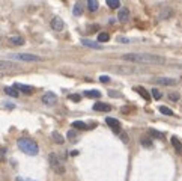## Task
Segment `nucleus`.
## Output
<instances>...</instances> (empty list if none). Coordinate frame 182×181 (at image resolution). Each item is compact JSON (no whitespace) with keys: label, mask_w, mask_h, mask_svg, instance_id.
I'll return each mask as SVG.
<instances>
[{"label":"nucleus","mask_w":182,"mask_h":181,"mask_svg":"<svg viewBox=\"0 0 182 181\" xmlns=\"http://www.w3.org/2000/svg\"><path fill=\"white\" fill-rule=\"evenodd\" d=\"M72 128H77V130H87V125L83 121H74V122H72Z\"/></svg>","instance_id":"21"},{"label":"nucleus","mask_w":182,"mask_h":181,"mask_svg":"<svg viewBox=\"0 0 182 181\" xmlns=\"http://www.w3.org/2000/svg\"><path fill=\"white\" fill-rule=\"evenodd\" d=\"M108 94H110V97H119V95H117V92H113V90H110Z\"/></svg>","instance_id":"37"},{"label":"nucleus","mask_w":182,"mask_h":181,"mask_svg":"<svg viewBox=\"0 0 182 181\" xmlns=\"http://www.w3.org/2000/svg\"><path fill=\"white\" fill-rule=\"evenodd\" d=\"M93 110L96 112H110L111 110V106L110 104H107V103H95L93 104Z\"/></svg>","instance_id":"11"},{"label":"nucleus","mask_w":182,"mask_h":181,"mask_svg":"<svg viewBox=\"0 0 182 181\" xmlns=\"http://www.w3.org/2000/svg\"><path fill=\"white\" fill-rule=\"evenodd\" d=\"M99 81H101V83H108V81H110V77H108V76H99Z\"/></svg>","instance_id":"34"},{"label":"nucleus","mask_w":182,"mask_h":181,"mask_svg":"<svg viewBox=\"0 0 182 181\" xmlns=\"http://www.w3.org/2000/svg\"><path fill=\"white\" fill-rule=\"evenodd\" d=\"M148 133H149V136H151V137H153V139H163V137H164L163 133H161V131H158V130H155V128H149V130H148Z\"/></svg>","instance_id":"19"},{"label":"nucleus","mask_w":182,"mask_h":181,"mask_svg":"<svg viewBox=\"0 0 182 181\" xmlns=\"http://www.w3.org/2000/svg\"><path fill=\"white\" fill-rule=\"evenodd\" d=\"M151 92H152V97H153V98H155L157 101H158V100H161V92H160L158 89H155V88H153V89L151 90Z\"/></svg>","instance_id":"31"},{"label":"nucleus","mask_w":182,"mask_h":181,"mask_svg":"<svg viewBox=\"0 0 182 181\" xmlns=\"http://www.w3.org/2000/svg\"><path fill=\"white\" fill-rule=\"evenodd\" d=\"M17 181H24V180H23L21 177H17Z\"/></svg>","instance_id":"38"},{"label":"nucleus","mask_w":182,"mask_h":181,"mask_svg":"<svg viewBox=\"0 0 182 181\" xmlns=\"http://www.w3.org/2000/svg\"><path fill=\"white\" fill-rule=\"evenodd\" d=\"M5 94H8L9 97H14V98H17V97L20 95V92L15 89V88H9V86L5 88Z\"/></svg>","instance_id":"20"},{"label":"nucleus","mask_w":182,"mask_h":181,"mask_svg":"<svg viewBox=\"0 0 182 181\" xmlns=\"http://www.w3.org/2000/svg\"><path fill=\"white\" fill-rule=\"evenodd\" d=\"M69 100L74 101V103H78V101L81 100V97L80 95H69Z\"/></svg>","instance_id":"33"},{"label":"nucleus","mask_w":182,"mask_h":181,"mask_svg":"<svg viewBox=\"0 0 182 181\" xmlns=\"http://www.w3.org/2000/svg\"><path fill=\"white\" fill-rule=\"evenodd\" d=\"M81 44L83 45H86V47H89V49H93V50H101L102 49V45H99L98 42H93V41H89V39H81Z\"/></svg>","instance_id":"14"},{"label":"nucleus","mask_w":182,"mask_h":181,"mask_svg":"<svg viewBox=\"0 0 182 181\" xmlns=\"http://www.w3.org/2000/svg\"><path fill=\"white\" fill-rule=\"evenodd\" d=\"M48 161H50L51 169L56 172V174H59V175H63V174H65V166H63V163H62V160L57 157L56 152H50Z\"/></svg>","instance_id":"3"},{"label":"nucleus","mask_w":182,"mask_h":181,"mask_svg":"<svg viewBox=\"0 0 182 181\" xmlns=\"http://www.w3.org/2000/svg\"><path fill=\"white\" fill-rule=\"evenodd\" d=\"M17 145H18L20 150L23 151L24 154H27V155H36L39 152L38 143L35 141H32V139H29V137H21V139H18Z\"/></svg>","instance_id":"2"},{"label":"nucleus","mask_w":182,"mask_h":181,"mask_svg":"<svg viewBox=\"0 0 182 181\" xmlns=\"http://www.w3.org/2000/svg\"><path fill=\"white\" fill-rule=\"evenodd\" d=\"M14 88L18 90V92L26 94V95H32V92H33V88H32V86H27V85H21V83H15V85H14Z\"/></svg>","instance_id":"10"},{"label":"nucleus","mask_w":182,"mask_h":181,"mask_svg":"<svg viewBox=\"0 0 182 181\" xmlns=\"http://www.w3.org/2000/svg\"><path fill=\"white\" fill-rule=\"evenodd\" d=\"M134 90H135V92H139V94H140V95L143 97L144 100H149V98H151V94H149L148 90L144 89L143 86H135V88H134Z\"/></svg>","instance_id":"18"},{"label":"nucleus","mask_w":182,"mask_h":181,"mask_svg":"<svg viewBox=\"0 0 182 181\" xmlns=\"http://www.w3.org/2000/svg\"><path fill=\"white\" fill-rule=\"evenodd\" d=\"M72 14H74L75 17H80V15L83 14V9H81V5H80V3H75V5H74V11H72Z\"/></svg>","instance_id":"28"},{"label":"nucleus","mask_w":182,"mask_h":181,"mask_svg":"<svg viewBox=\"0 0 182 181\" xmlns=\"http://www.w3.org/2000/svg\"><path fill=\"white\" fill-rule=\"evenodd\" d=\"M110 41V35L106 33V32H101L99 35H98V42H108Z\"/></svg>","instance_id":"26"},{"label":"nucleus","mask_w":182,"mask_h":181,"mask_svg":"<svg viewBox=\"0 0 182 181\" xmlns=\"http://www.w3.org/2000/svg\"><path fill=\"white\" fill-rule=\"evenodd\" d=\"M11 58L17 60H23V62H41V60H44V58L36 56V54H29V53H15V54H11Z\"/></svg>","instance_id":"4"},{"label":"nucleus","mask_w":182,"mask_h":181,"mask_svg":"<svg viewBox=\"0 0 182 181\" xmlns=\"http://www.w3.org/2000/svg\"><path fill=\"white\" fill-rule=\"evenodd\" d=\"M121 139H122V141H124L125 143H126V142H128V136H126V134H124V133H122V134H121Z\"/></svg>","instance_id":"36"},{"label":"nucleus","mask_w":182,"mask_h":181,"mask_svg":"<svg viewBox=\"0 0 182 181\" xmlns=\"http://www.w3.org/2000/svg\"><path fill=\"white\" fill-rule=\"evenodd\" d=\"M83 95L86 97V98H99L101 97V92L96 89H92V90H84L83 92Z\"/></svg>","instance_id":"16"},{"label":"nucleus","mask_w":182,"mask_h":181,"mask_svg":"<svg viewBox=\"0 0 182 181\" xmlns=\"http://www.w3.org/2000/svg\"><path fill=\"white\" fill-rule=\"evenodd\" d=\"M24 38L23 36H9V44L14 47H20V45H24Z\"/></svg>","instance_id":"12"},{"label":"nucleus","mask_w":182,"mask_h":181,"mask_svg":"<svg viewBox=\"0 0 182 181\" xmlns=\"http://www.w3.org/2000/svg\"><path fill=\"white\" fill-rule=\"evenodd\" d=\"M158 110L161 112L163 115H167V116H175L173 110H170V109H169V107H166V106H160V107H158Z\"/></svg>","instance_id":"25"},{"label":"nucleus","mask_w":182,"mask_h":181,"mask_svg":"<svg viewBox=\"0 0 182 181\" xmlns=\"http://www.w3.org/2000/svg\"><path fill=\"white\" fill-rule=\"evenodd\" d=\"M106 122H107V125H108L111 130L115 131V133H117V134L121 133V130H122V125H121V122H119L117 119H115V118H110V116H108V118H106Z\"/></svg>","instance_id":"7"},{"label":"nucleus","mask_w":182,"mask_h":181,"mask_svg":"<svg viewBox=\"0 0 182 181\" xmlns=\"http://www.w3.org/2000/svg\"><path fill=\"white\" fill-rule=\"evenodd\" d=\"M169 98L172 101H178L179 100V94H178V92H170V94H169Z\"/></svg>","instance_id":"32"},{"label":"nucleus","mask_w":182,"mask_h":181,"mask_svg":"<svg viewBox=\"0 0 182 181\" xmlns=\"http://www.w3.org/2000/svg\"><path fill=\"white\" fill-rule=\"evenodd\" d=\"M117 20H119V21H122V23H125V21H128V20H130V9L124 8V9H121V11H119Z\"/></svg>","instance_id":"15"},{"label":"nucleus","mask_w":182,"mask_h":181,"mask_svg":"<svg viewBox=\"0 0 182 181\" xmlns=\"http://www.w3.org/2000/svg\"><path fill=\"white\" fill-rule=\"evenodd\" d=\"M51 139H53V142H56L57 145H62V143L65 142V137H63L60 133H57V131H53V133H51Z\"/></svg>","instance_id":"17"},{"label":"nucleus","mask_w":182,"mask_h":181,"mask_svg":"<svg viewBox=\"0 0 182 181\" xmlns=\"http://www.w3.org/2000/svg\"><path fill=\"white\" fill-rule=\"evenodd\" d=\"M106 3L110 9H117L121 6V2L119 0H106Z\"/></svg>","instance_id":"24"},{"label":"nucleus","mask_w":182,"mask_h":181,"mask_svg":"<svg viewBox=\"0 0 182 181\" xmlns=\"http://www.w3.org/2000/svg\"><path fill=\"white\" fill-rule=\"evenodd\" d=\"M87 32L89 33H96V32H99V26L98 24H90V26H87Z\"/></svg>","instance_id":"30"},{"label":"nucleus","mask_w":182,"mask_h":181,"mask_svg":"<svg viewBox=\"0 0 182 181\" xmlns=\"http://www.w3.org/2000/svg\"><path fill=\"white\" fill-rule=\"evenodd\" d=\"M152 81L158 83V85H163V86H175L176 85V80L170 79V77H155Z\"/></svg>","instance_id":"8"},{"label":"nucleus","mask_w":182,"mask_h":181,"mask_svg":"<svg viewBox=\"0 0 182 181\" xmlns=\"http://www.w3.org/2000/svg\"><path fill=\"white\" fill-rule=\"evenodd\" d=\"M66 137H68V141L72 142V143H74V142H77V131L75 130H69L66 133Z\"/></svg>","instance_id":"27"},{"label":"nucleus","mask_w":182,"mask_h":181,"mask_svg":"<svg viewBox=\"0 0 182 181\" xmlns=\"http://www.w3.org/2000/svg\"><path fill=\"white\" fill-rule=\"evenodd\" d=\"M170 142H172V145H173V148H175V151H176L179 155H182V143H181V141H179L176 136H173L172 139H170Z\"/></svg>","instance_id":"13"},{"label":"nucleus","mask_w":182,"mask_h":181,"mask_svg":"<svg viewBox=\"0 0 182 181\" xmlns=\"http://www.w3.org/2000/svg\"><path fill=\"white\" fill-rule=\"evenodd\" d=\"M170 15H172V9H170V8H166V9L163 11V14H160V18H161V20H166V18H169Z\"/></svg>","instance_id":"29"},{"label":"nucleus","mask_w":182,"mask_h":181,"mask_svg":"<svg viewBox=\"0 0 182 181\" xmlns=\"http://www.w3.org/2000/svg\"><path fill=\"white\" fill-rule=\"evenodd\" d=\"M42 103L45 104V106H53L56 101H57V95L54 94V92H47V94H44L42 95Z\"/></svg>","instance_id":"6"},{"label":"nucleus","mask_w":182,"mask_h":181,"mask_svg":"<svg viewBox=\"0 0 182 181\" xmlns=\"http://www.w3.org/2000/svg\"><path fill=\"white\" fill-rule=\"evenodd\" d=\"M87 8L90 12H96L98 11V0H87Z\"/></svg>","instance_id":"22"},{"label":"nucleus","mask_w":182,"mask_h":181,"mask_svg":"<svg viewBox=\"0 0 182 181\" xmlns=\"http://www.w3.org/2000/svg\"><path fill=\"white\" fill-rule=\"evenodd\" d=\"M50 26H51V29L53 30H57V32H60V30H63V20L60 18V17H53L51 18V23H50Z\"/></svg>","instance_id":"9"},{"label":"nucleus","mask_w":182,"mask_h":181,"mask_svg":"<svg viewBox=\"0 0 182 181\" xmlns=\"http://www.w3.org/2000/svg\"><path fill=\"white\" fill-rule=\"evenodd\" d=\"M140 143H142V146H144V148H152L153 146L152 141H151L149 137H146V136H143V137L140 139Z\"/></svg>","instance_id":"23"},{"label":"nucleus","mask_w":182,"mask_h":181,"mask_svg":"<svg viewBox=\"0 0 182 181\" xmlns=\"http://www.w3.org/2000/svg\"><path fill=\"white\" fill-rule=\"evenodd\" d=\"M122 59L126 62H135V63H144V65H163V63H166V58L157 56V54H148V53H125Z\"/></svg>","instance_id":"1"},{"label":"nucleus","mask_w":182,"mask_h":181,"mask_svg":"<svg viewBox=\"0 0 182 181\" xmlns=\"http://www.w3.org/2000/svg\"><path fill=\"white\" fill-rule=\"evenodd\" d=\"M12 70H20V65L15 62H11V60H0V72Z\"/></svg>","instance_id":"5"},{"label":"nucleus","mask_w":182,"mask_h":181,"mask_svg":"<svg viewBox=\"0 0 182 181\" xmlns=\"http://www.w3.org/2000/svg\"><path fill=\"white\" fill-rule=\"evenodd\" d=\"M117 41H119V42H125V44L131 42V39H128V38H124V36H119V38H117Z\"/></svg>","instance_id":"35"},{"label":"nucleus","mask_w":182,"mask_h":181,"mask_svg":"<svg viewBox=\"0 0 182 181\" xmlns=\"http://www.w3.org/2000/svg\"><path fill=\"white\" fill-rule=\"evenodd\" d=\"M0 77H3V72H0Z\"/></svg>","instance_id":"39"},{"label":"nucleus","mask_w":182,"mask_h":181,"mask_svg":"<svg viewBox=\"0 0 182 181\" xmlns=\"http://www.w3.org/2000/svg\"><path fill=\"white\" fill-rule=\"evenodd\" d=\"M181 67H182V65H181Z\"/></svg>","instance_id":"40"}]
</instances>
